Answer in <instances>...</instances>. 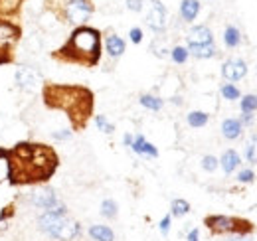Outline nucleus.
Returning a JSON list of instances; mask_svg holds the SVG:
<instances>
[{
    "label": "nucleus",
    "instance_id": "a211bd4d",
    "mask_svg": "<svg viewBox=\"0 0 257 241\" xmlns=\"http://www.w3.org/2000/svg\"><path fill=\"white\" fill-rule=\"evenodd\" d=\"M200 12V2L198 0H182L180 2V16L184 22H194Z\"/></svg>",
    "mask_w": 257,
    "mask_h": 241
},
{
    "label": "nucleus",
    "instance_id": "2f4dec72",
    "mask_svg": "<svg viewBox=\"0 0 257 241\" xmlns=\"http://www.w3.org/2000/svg\"><path fill=\"white\" fill-rule=\"evenodd\" d=\"M253 178H255V174H253V170H251V168H245V170H241V172L237 174V180L243 182V184L253 182Z\"/></svg>",
    "mask_w": 257,
    "mask_h": 241
},
{
    "label": "nucleus",
    "instance_id": "f8f14e48",
    "mask_svg": "<svg viewBox=\"0 0 257 241\" xmlns=\"http://www.w3.org/2000/svg\"><path fill=\"white\" fill-rule=\"evenodd\" d=\"M14 81H16V85L20 89L30 91L38 85V73L34 71L32 67H20L16 71V75H14Z\"/></svg>",
    "mask_w": 257,
    "mask_h": 241
},
{
    "label": "nucleus",
    "instance_id": "f03ea898",
    "mask_svg": "<svg viewBox=\"0 0 257 241\" xmlns=\"http://www.w3.org/2000/svg\"><path fill=\"white\" fill-rule=\"evenodd\" d=\"M42 101L52 111L65 113L71 123V131H83L93 115L95 95L85 85H69V83H44Z\"/></svg>",
    "mask_w": 257,
    "mask_h": 241
},
{
    "label": "nucleus",
    "instance_id": "72a5a7b5",
    "mask_svg": "<svg viewBox=\"0 0 257 241\" xmlns=\"http://www.w3.org/2000/svg\"><path fill=\"white\" fill-rule=\"evenodd\" d=\"M170 219H172V215H170V213H168V215H164V217L161 219V225H159V227H161L162 235H168V231H170Z\"/></svg>",
    "mask_w": 257,
    "mask_h": 241
},
{
    "label": "nucleus",
    "instance_id": "ea45409f",
    "mask_svg": "<svg viewBox=\"0 0 257 241\" xmlns=\"http://www.w3.org/2000/svg\"><path fill=\"white\" fill-rule=\"evenodd\" d=\"M133 139H135L133 135H125V137H123V143H125L127 147H131V145H133Z\"/></svg>",
    "mask_w": 257,
    "mask_h": 241
},
{
    "label": "nucleus",
    "instance_id": "c756f323",
    "mask_svg": "<svg viewBox=\"0 0 257 241\" xmlns=\"http://www.w3.org/2000/svg\"><path fill=\"white\" fill-rule=\"evenodd\" d=\"M95 125H97V129H99V131H103V133H107V135H111V133L115 131V125H113V123H109L103 115H97Z\"/></svg>",
    "mask_w": 257,
    "mask_h": 241
},
{
    "label": "nucleus",
    "instance_id": "58836bf2",
    "mask_svg": "<svg viewBox=\"0 0 257 241\" xmlns=\"http://www.w3.org/2000/svg\"><path fill=\"white\" fill-rule=\"evenodd\" d=\"M186 241H200V231H198V229H192V231L188 233V239Z\"/></svg>",
    "mask_w": 257,
    "mask_h": 241
},
{
    "label": "nucleus",
    "instance_id": "1a4fd4ad",
    "mask_svg": "<svg viewBox=\"0 0 257 241\" xmlns=\"http://www.w3.org/2000/svg\"><path fill=\"white\" fill-rule=\"evenodd\" d=\"M153 6L147 14V24L151 26V30L155 32H162L166 28V8L161 0H151Z\"/></svg>",
    "mask_w": 257,
    "mask_h": 241
},
{
    "label": "nucleus",
    "instance_id": "e433bc0d",
    "mask_svg": "<svg viewBox=\"0 0 257 241\" xmlns=\"http://www.w3.org/2000/svg\"><path fill=\"white\" fill-rule=\"evenodd\" d=\"M69 137H71V131H67V129L54 133V139H56V141H65V139H69Z\"/></svg>",
    "mask_w": 257,
    "mask_h": 241
},
{
    "label": "nucleus",
    "instance_id": "6e6552de",
    "mask_svg": "<svg viewBox=\"0 0 257 241\" xmlns=\"http://www.w3.org/2000/svg\"><path fill=\"white\" fill-rule=\"evenodd\" d=\"M30 204H32L34 208H40V210L44 211H52L56 206H60L62 202H60V198H58L54 188L42 186V188H38L36 192L30 194Z\"/></svg>",
    "mask_w": 257,
    "mask_h": 241
},
{
    "label": "nucleus",
    "instance_id": "bb28decb",
    "mask_svg": "<svg viewBox=\"0 0 257 241\" xmlns=\"http://www.w3.org/2000/svg\"><path fill=\"white\" fill-rule=\"evenodd\" d=\"M222 95H224V99H227V101H235V99H239L241 97V93H239V89L233 85V83H224L222 85Z\"/></svg>",
    "mask_w": 257,
    "mask_h": 241
},
{
    "label": "nucleus",
    "instance_id": "5701e85b",
    "mask_svg": "<svg viewBox=\"0 0 257 241\" xmlns=\"http://www.w3.org/2000/svg\"><path fill=\"white\" fill-rule=\"evenodd\" d=\"M208 119H210V115H208V113H204V111H192V113H188V117H186L188 125H190L192 129H200V127H204V125L208 123Z\"/></svg>",
    "mask_w": 257,
    "mask_h": 241
},
{
    "label": "nucleus",
    "instance_id": "393cba45",
    "mask_svg": "<svg viewBox=\"0 0 257 241\" xmlns=\"http://www.w3.org/2000/svg\"><path fill=\"white\" fill-rule=\"evenodd\" d=\"M170 210H172L170 215H174V217H182V215H186V213L190 211V204H188L186 200H182V198H176V200H172Z\"/></svg>",
    "mask_w": 257,
    "mask_h": 241
},
{
    "label": "nucleus",
    "instance_id": "7c9ffc66",
    "mask_svg": "<svg viewBox=\"0 0 257 241\" xmlns=\"http://www.w3.org/2000/svg\"><path fill=\"white\" fill-rule=\"evenodd\" d=\"M218 164H220V160H218L216 156H212V154H208V156L202 158V168H204L206 172H214V170L218 168Z\"/></svg>",
    "mask_w": 257,
    "mask_h": 241
},
{
    "label": "nucleus",
    "instance_id": "7ed1b4c3",
    "mask_svg": "<svg viewBox=\"0 0 257 241\" xmlns=\"http://www.w3.org/2000/svg\"><path fill=\"white\" fill-rule=\"evenodd\" d=\"M60 63H73L81 67H95L101 60V32L93 26H77L64 44L52 52Z\"/></svg>",
    "mask_w": 257,
    "mask_h": 241
},
{
    "label": "nucleus",
    "instance_id": "4468645a",
    "mask_svg": "<svg viewBox=\"0 0 257 241\" xmlns=\"http://www.w3.org/2000/svg\"><path fill=\"white\" fill-rule=\"evenodd\" d=\"M105 48H107V54H109L111 58H121V56L125 54V50H127V44H125L123 38L111 34V36H107V40H105Z\"/></svg>",
    "mask_w": 257,
    "mask_h": 241
},
{
    "label": "nucleus",
    "instance_id": "423d86ee",
    "mask_svg": "<svg viewBox=\"0 0 257 241\" xmlns=\"http://www.w3.org/2000/svg\"><path fill=\"white\" fill-rule=\"evenodd\" d=\"M204 225L216 235H225V233L249 235L253 231L251 221H247L243 217H227V215H208L204 219Z\"/></svg>",
    "mask_w": 257,
    "mask_h": 241
},
{
    "label": "nucleus",
    "instance_id": "4be33fe9",
    "mask_svg": "<svg viewBox=\"0 0 257 241\" xmlns=\"http://www.w3.org/2000/svg\"><path fill=\"white\" fill-rule=\"evenodd\" d=\"M139 103L143 105V107H147V109H151V111H161L162 109V99H159L157 95H149V93H145V95H141L139 97Z\"/></svg>",
    "mask_w": 257,
    "mask_h": 241
},
{
    "label": "nucleus",
    "instance_id": "b1692460",
    "mask_svg": "<svg viewBox=\"0 0 257 241\" xmlns=\"http://www.w3.org/2000/svg\"><path fill=\"white\" fill-rule=\"evenodd\" d=\"M117 211H119V206H117V202L115 200H103L101 202V215L103 217H107V219H115L117 217Z\"/></svg>",
    "mask_w": 257,
    "mask_h": 241
},
{
    "label": "nucleus",
    "instance_id": "a878e982",
    "mask_svg": "<svg viewBox=\"0 0 257 241\" xmlns=\"http://www.w3.org/2000/svg\"><path fill=\"white\" fill-rule=\"evenodd\" d=\"M239 107H241V113H253V111H257V95H245L239 101Z\"/></svg>",
    "mask_w": 257,
    "mask_h": 241
},
{
    "label": "nucleus",
    "instance_id": "9b49d317",
    "mask_svg": "<svg viewBox=\"0 0 257 241\" xmlns=\"http://www.w3.org/2000/svg\"><path fill=\"white\" fill-rule=\"evenodd\" d=\"M214 44V34L208 26H194L188 32V46H206Z\"/></svg>",
    "mask_w": 257,
    "mask_h": 241
},
{
    "label": "nucleus",
    "instance_id": "6ab92c4d",
    "mask_svg": "<svg viewBox=\"0 0 257 241\" xmlns=\"http://www.w3.org/2000/svg\"><path fill=\"white\" fill-rule=\"evenodd\" d=\"M188 54L198 58V60H210L216 56V46L206 44V46H188Z\"/></svg>",
    "mask_w": 257,
    "mask_h": 241
},
{
    "label": "nucleus",
    "instance_id": "4c0bfd02",
    "mask_svg": "<svg viewBox=\"0 0 257 241\" xmlns=\"http://www.w3.org/2000/svg\"><path fill=\"white\" fill-rule=\"evenodd\" d=\"M241 125H251L253 123V113H243V117L239 119Z\"/></svg>",
    "mask_w": 257,
    "mask_h": 241
},
{
    "label": "nucleus",
    "instance_id": "f704fd0d",
    "mask_svg": "<svg viewBox=\"0 0 257 241\" xmlns=\"http://www.w3.org/2000/svg\"><path fill=\"white\" fill-rule=\"evenodd\" d=\"M128 36H131V42L133 44H141L143 42V30L141 28H131Z\"/></svg>",
    "mask_w": 257,
    "mask_h": 241
},
{
    "label": "nucleus",
    "instance_id": "dca6fc26",
    "mask_svg": "<svg viewBox=\"0 0 257 241\" xmlns=\"http://www.w3.org/2000/svg\"><path fill=\"white\" fill-rule=\"evenodd\" d=\"M24 0H0V18H14L20 14Z\"/></svg>",
    "mask_w": 257,
    "mask_h": 241
},
{
    "label": "nucleus",
    "instance_id": "2eb2a0df",
    "mask_svg": "<svg viewBox=\"0 0 257 241\" xmlns=\"http://www.w3.org/2000/svg\"><path fill=\"white\" fill-rule=\"evenodd\" d=\"M241 133H243V125L239 123V119H225L222 123V135H224L227 141L239 139Z\"/></svg>",
    "mask_w": 257,
    "mask_h": 241
},
{
    "label": "nucleus",
    "instance_id": "cd10ccee",
    "mask_svg": "<svg viewBox=\"0 0 257 241\" xmlns=\"http://www.w3.org/2000/svg\"><path fill=\"white\" fill-rule=\"evenodd\" d=\"M245 160L251 164H257V137H251V141L245 147Z\"/></svg>",
    "mask_w": 257,
    "mask_h": 241
},
{
    "label": "nucleus",
    "instance_id": "20e7f679",
    "mask_svg": "<svg viewBox=\"0 0 257 241\" xmlns=\"http://www.w3.org/2000/svg\"><path fill=\"white\" fill-rule=\"evenodd\" d=\"M38 229L56 241H73L81 235L79 221L67 215V206L60 204L52 211H44L38 215Z\"/></svg>",
    "mask_w": 257,
    "mask_h": 241
},
{
    "label": "nucleus",
    "instance_id": "a19ab883",
    "mask_svg": "<svg viewBox=\"0 0 257 241\" xmlns=\"http://www.w3.org/2000/svg\"><path fill=\"white\" fill-rule=\"evenodd\" d=\"M229 241H251V239H249L247 235H233Z\"/></svg>",
    "mask_w": 257,
    "mask_h": 241
},
{
    "label": "nucleus",
    "instance_id": "412c9836",
    "mask_svg": "<svg viewBox=\"0 0 257 241\" xmlns=\"http://www.w3.org/2000/svg\"><path fill=\"white\" fill-rule=\"evenodd\" d=\"M224 44L227 48H237L241 44V34L235 26H227L224 32Z\"/></svg>",
    "mask_w": 257,
    "mask_h": 241
},
{
    "label": "nucleus",
    "instance_id": "473e14b6",
    "mask_svg": "<svg viewBox=\"0 0 257 241\" xmlns=\"http://www.w3.org/2000/svg\"><path fill=\"white\" fill-rule=\"evenodd\" d=\"M14 215V204H8V206H4L2 211H0V223H4L8 217H12Z\"/></svg>",
    "mask_w": 257,
    "mask_h": 241
},
{
    "label": "nucleus",
    "instance_id": "ddd939ff",
    "mask_svg": "<svg viewBox=\"0 0 257 241\" xmlns=\"http://www.w3.org/2000/svg\"><path fill=\"white\" fill-rule=\"evenodd\" d=\"M131 149L137 152V154H141V156H151V158H157V156H159L157 147H155V145H151L143 135H137V137L133 139Z\"/></svg>",
    "mask_w": 257,
    "mask_h": 241
},
{
    "label": "nucleus",
    "instance_id": "c9c22d12",
    "mask_svg": "<svg viewBox=\"0 0 257 241\" xmlns=\"http://www.w3.org/2000/svg\"><path fill=\"white\" fill-rule=\"evenodd\" d=\"M127 8L133 12H141L143 10V0H127Z\"/></svg>",
    "mask_w": 257,
    "mask_h": 241
},
{
    "label": "nucleus",
    "instance_id": "39448f33",
    "mask_svg": "<svg viewBox=\"0 0 257 241\" xmlns=\"http://www.w3.org/2000/svg\"><path fill=\"white\" fill-rule=\"evenodd\" d=\"M46 10L52 12L56 18L67 24H79L85 22L93 14V2L91 0H44Z\"/></svg>",
    "mask_w": 257,
    "mask_h": 241
},
{
    "label": "nucleus",
    "instance_id": "f257e3e1",
    "mask_svg": "<svg viewBox=\"0 0 257 241\" xmlns=\"http://www.w3.org/2000/svg\"><path fill=\"white\" fill-rule=\"evenodd\" d=\"M60 168V156L46 143L20 141L6 156L4 178L10 186H36L46 184Z\"/></svg>",
    "mask_w": 257,
    "mask_h": 241
},
{
    "label": "nucleus",
    "instance_id": "9d476101",
    "mask_svg": "<svg viewBox=\"0 0 257 241\" xmlns=\"http://www.w3.org/2000/svg\"><path fill=\"white\" fill-rule=\"evenodd\" d=\"M247 73V65L243 60H227L222 65V75L227 81H239Z\"/></svg>",
    "mask_w": 257,
    "mask_h": 241
},
{
    "label": "nucleus",
    "instance_id": "aec40b11",
    "mask_svg": "<svg viewBox=\"0 0 257 241\" xmlns=\"http://www.w3.org/2000/svg\"><path fill=\"white\" fill-rule=\"evenodd\" d=\"M89 235L95 241H115V233L109 225H91L89 227Z\"/></svg>",
    "mask_w": 257,
    "mask_h": 241
},
{
    "label": "nucleus",
    "instance_id": "0eeeda50",
    "mask_svg": "<svg viewBox=\"0 0 257 241\" xmlns=\"http://www.w3.org/2000/svg\"><path fill=\"white\" fill-rule=\"evenodd\" d=\"M22 38V28L20 24L0 18V65L12 63L14 61V48Z\"/></svg>",
    "mask_w": 257,
    "mask_h": 241
},
{
    "label": "nucleus",
    "instance_id": "f3484780",
    "mask_svg": "<svg viewBox=\"0 0 257 241\" xmlns=\"http://www.w3.org/2000/svg\"><path fill=\"white\" fill-rule=\"evenodd\" d=\"M239 162H241V158H239V154L233 151V149L225 151L224 154H222V158H220V166L224 168L225 174H231V172L239 166Z\"/></svg>",
    "mask_w": 257,
    "mask_h": 241
},
{
    "label": "nucleus",
    "instance_id": "c85d7f7f",
    "mask_svg": "<svg viewBox=\"0 0 257 241\" xmlns=\"http://www.w3.org/2000/svg\"><path fill=\"white\" fill-rule=\"evenodd\" d=\"M170 56H172V61L174 63H184V61L188 60V48H182V46H176V48H172V52H170Z\"/></svg>",
    "mask_w": 257,
    "mask_h": 241
}]
</instances>
